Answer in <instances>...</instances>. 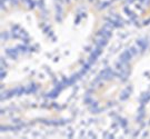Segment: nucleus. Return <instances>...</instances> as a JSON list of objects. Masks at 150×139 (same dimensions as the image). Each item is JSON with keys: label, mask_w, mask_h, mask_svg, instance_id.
<instances>
[]
</instances>
